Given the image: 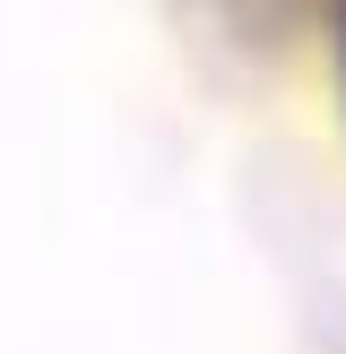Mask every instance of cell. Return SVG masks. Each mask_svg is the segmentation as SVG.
<instances>
[{
  "label": "cell",
  "instance_id": "6da1fadb",
  "mask_svg": "<svg viewBox=\"0 0 346 354\" xmlns=\"http://www.w3.org/2000/svg\"><path fill=\"white\" fill-rule=\"evenodd\" d=\"M338 61H346V35H338Z\"/></svg>",
  "mask_w": 346,
  "mask_h": 354
}]
</instances>
